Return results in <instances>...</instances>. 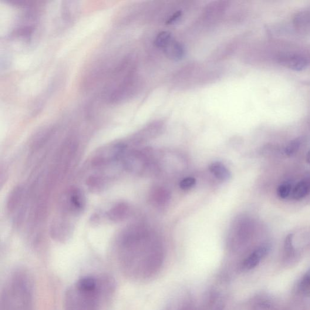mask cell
<instances>
[{
    "instance_id": "7",
    "label": "cell",
    "mask_w": 310,
    "mask_h": 310,
    "mask_svg": "<svg viewBox=\"0 0 310 310\" xmlns=\"http://www.w3.org/2000/svg\"><path fill=\"white\" fill-rule=\"evenodd\" d=\"M26 197L25 187L18 185L11 191L7 200V210L10 215H17V221H22L25 211Z\"/></svg>"
},
{
    "instance_id": "13",
    "label": "cell",
    "mask_w": 310,
    "mask_h": 310,
    "mask_svg": "<svg viewBox=\"0 0 310 310\" xmlns=\"http://www.w3.org/2000/svg\"><path fill=\"white\" fill-rule=\"evenodd\" d=\"M151 201L157 206H163L170 199V192L166 188L158 187L154 188L151 191Z\"/></svg>"
},
{
    "instance_id": "11",
    "label": "cell",
    "mask_w": 310,
    "mask_h": 310,
    "mask_svg": "<svg viewBox=\"0 0 310 310\" xmlns=\"http://www.w3.org/2000/svg\"><path fill=\"white\" fill-rule=\"evenodd\" d=\"M109 178L103 175H93L87 178V186L90 191L100 192L105 189L109 184Z\"/></svg>"
},
{
    "instance_id": "17",
    "label": "cell",
    "mask_w": 310,
    "mask_h": 310,
    "mask_svg": "<svg viewBox=\"0 0 310 310\" xmlns=\"http://www.w3.org/2000/svg\"><path fill=\"white\" fill-rule=\"evenodd\" d=\"M173 39L170 32L162 31L155 37L154 45L157 48L164 50Z\"/></svg>"
},
{
    "instance_id": "6",
    "label": "cell",
    "mask_w": 310,
    "mask_h": 310,
    "mask_svg": "<svg viewBox=\"0 0 310 310\" xmlns=\"http://www.w3.org/2000/svg\"><path fill=\"white\" fill-rule=\"evenodd\" d=\"M147 153L138 150L126 152L121 161L123 168L131 173H143L149 164V156Z\"/></svg>"
},
{
    "instance_id": "8",
    "label": "cell",
    "mask_w": 310,
    "mask_h": 310,
    "mask_svg": "<svg viewBox=\"0 0 310 310\" xmlns=\"http://www.w3.org/2000/svg\"><path fill=\"white\" fill-rule=\"evenodd\" d=\"M269 251V247L267 245H262L256 249L242 263V269L248 271L257 267L262 259L267 255Z\"/></svg>"
},
{
    "instance_id": "5",
    "label": "cell",
    "mask_w": 310,
    "mask_h": 310,
    "mask_svg": "<svg viewBox=\"0 0 310 310\" xmlns=\"http://www.w3.org/2000/svg\"><path fill=\"white\" fill-rule=\"evenodd\" d=\"M86 205L83 191L79 188L72 187L64 194L61 208L65 214L76 216L82 213Z\"/></svg>"
},
{
    "instance_id": "19",
    "label": "cell",
    "mask_w": 310,
    "mask_h": 310,
    "mask_svg": "<svg viewBox=\"0 0 310 310\" xmlns=\"http://www.w3.org/2000/svg\"><path fill=\"white\" fill-rule=\"evenodd\" d=\"M301 142L299 139H295L290 141L285 148V153L287 156L291 157L292 155L297 153Z\"/></svg>"
},
{
    "instance_id": "14",
    "label": "cell",
    "mask_w": 310,
    "mask_h": 310,
    "mask_svg": "<svg viewBox=\"0 0 310 310\" xmlns=\"http://www.w3.org/2000/svg\"><path fill=\"white\" fill-rule=\"evenodd\" d=\"M209 170L219 180L227 181L230 179V171L220 162H215L211 164L209 166Z\"/></svg>"
},
{
    "instance_id": "10",
    "label": "cell",
    "mask_w": 310,
    "mask_h": 310,
    "mask_svg": "<svg viewBox=\"0 0 310 310\" xmlns=\"http://www.w3.org/2000/svg\"><path fill=\"white\" fill-rule=\"evenodd\" d=\"M130 212L129 205L124 202H121L111 207L107 211L106 217L111 221L121 222L129 217Z\"/></svg>"
},
{
    "instance_id": "4",
    "label": "cell",
    "mask_w": 310,
    "mask_h": 310,
    "mask_svg": "<svg viewBox=\"0 0 310 310\" xmlns=\"http://www.w3.org/2000/svg\"><path fill=\"white\" fill-rule=\"evenodd\" d=\"M127 152V145L123 143L108 145L96 151L91 160L93 168L103 169L122 161Z\"/></svg>"
},
{
    "instance_id": "9",
    "label": "cell",
    "mask_w": 310,
    "mask_h": 310,
    "mask_svg": "<svg viewBox=\"0 0 310 310\" xmlns=\"http://www.w3.org/2000/svg\"><path fill=\"white\" fill-rule=\"evenodd\" d=\"M279 61L283 66L296 70L304 69L308 65L307 60L298 54H284L279 56Z\"/></svg>"
},
{
    "instance_id": "21",
    "label": "cell",
    "mask_w": 310,
    "mask_h": 310,
    "mask_svg": "<svg viewBox=\"0 0 310 310\" xmlns=\"http://www.w3.org/2000/svg\"><path fill=\"white\" fill-rule=\"evenodd\" d=\"M293 234H288L286 236L284 241V250L286 254L291 255L294 251V247L293 245Z\"/></svg>"
},
{
    "instance_id": "18",
    "label": "cell",
    "mask_w": 310,
    "mask_h": 310,
    "mask_svg": "<svg viewBox=\"0 0 310 310\" xmlns=\"http://www.w3.org/2000/svg\"><path fill=\"white\" fill-rule=\"evenodd\" d=\"M292 191V184L289 182H285L278 187L277 195L281 199H286L291 195Z\"/></svg>"
},
{
    "instance_id": "12",
    "label": "cell",
    "mask_w": 310,
    "mask_h": 310,
    "mask_svg": "<svg viewBox=\"0 0 310 310\" xmlns=\"http://www.w3.org/2000/svg\"><path fill=\"white\" fill-rule=\"evenodd\" d=\"M163 51L168 59L175 61L183 59L185 53L184 46L175 39L168 44Z\"/></svg>"
},
{
    "instance_id": "3",
    "label": "cell",
    "mask_w": 310,
    "mask_h": 310,
    "mask_svg": "<svg viewBox=\"0 0 310 310\" xmlns=\"http://www.w3.org/2000/svg\"><path fill=\"white\" fill-rule=\"evenodd\" d=\"M137 84L135 64L130 58L124 59L111 70L109 82L104 87V99L110 104L122 102L134 92Z\"/></svg>"
},
{
    "instance_id": "15",
    "label": "cell",
    "mask_w": 310,
    "mask_h": 310,
    "mask_svg": "<svg viewBox=\"0 0 310 310\" xmlns=\"http://www.w3.org/2000/svg\"><path fill=\"white\" fill-rule=\"evenodd\" d=\"M310 193V178L299 181L292 191V197L295 200H301Z\"/></svg>"
},
{
    "instance_id": "16",
    "label": "cell",
    "mask_w": 310,
    "mask_h": 310,
    "mask_svg": "<svg viewBox=\"0 0 310 310\" xmlns=\"http://www.w3.org/2000/svg\"><path fill=\"white\" fill-rule=\"evenodd\" d=\"M226 7V2H216L207 7L205 15L209 20L217 18L224 12Z\"/></svg>"
},
{
    "instance_id": "20",
    "label": "cell",
    "mask_w": 310,
    "mask_h": 310,
    "mask_svg": "<svg viewBox=\"0 0 310 310\" xmlns=\"http://www.w3.org/2000/svg\"><path fill=\"white\" fill-rule=\"evenodd\" d=\"M299 287L302 292L305 293L310 290V269L303 276Z\"/></svg>"
},
{
    "instance_id": "22",
    "label": "cell",
    "mask_w": 310,
    "mask_h": 310,
    "mask_svg": "<svg viewBox=\"0 0 310 310\" xmlns=\"http://www.w3.org/2000/svg\"><path fill=\"white\" fill-rule=\"evenodd\" d=\"M195 183H196V180H195V178L188 177L184 178V180L180 182V186L181 189L187 190L193 187Z\"/></svg>"
},
{
    "instance_id": "1",
    "label": "cell",
    "mask_w": 310,
    "mask_h": 310,
    "mask_svg": "<svg viewBox=\"0 0 310 310\" xmlns=\"http://www.w3.org/2000/svg\"><path fill=\"white\" fill-rule=\"evenodd\" d=\"M114 290V281L109 276H84L67 289L64 309L105 310Z\"/></svg>"
},
{
    "instance_id": "24",
    "label": "cell",
    "mask_w": 310,
    "mask_h": 310,
    "mask_svg": "<svg viewBox=\"0 0 310 310\" xmlns=\"http://www.w3.org/2000/svg\"><path fill=\"white\" fill-rule=\"evenodd\" d=\"M306 161L307 163L310 164V150L308 151L307 154H306Z\"/></svg>"
},
{
    "instance_id": "2",
    "label": "cell",
    "mask_w": 310,
    "mask_h": 310,
    "mask_svg": "<svg viewBox=\"0 0 310 310\" xmlns=\"http://www.w3.org/2000/svg\"><path fill=\"white\" fill-rule=\"evenodd\" d=\"M31 276L23 269L13 272L3 286L1 310H35Z\"/></svg>"
},
{
    "instance_id": "23",
    "label": "cell",
    "mask_w": 310,
    "mask_h": 310,
    "mask_svg": "<svg viewBox=\"0 0 310 310\" xmlns=\"http://www.w3.org/2000/svg\"><path fill=\"white\" fill-rule=\"evenodd\" d=\"M183 15V13L181 11H178L174 12L172 15L170 16V17L167 20L166 24L172 25L180 20Z\"/></svg>"
}]
</instances>
